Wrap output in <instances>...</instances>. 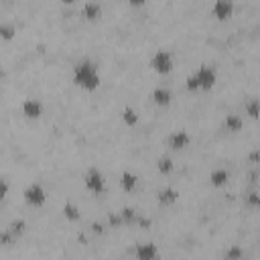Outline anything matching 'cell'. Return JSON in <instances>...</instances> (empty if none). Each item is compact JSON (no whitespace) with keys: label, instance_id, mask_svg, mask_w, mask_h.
Masks as SVG:
<instances>
[{"label":"cell","instance_id":"cell-6","mask_svg":"<svg viewBox=\"0 0 260 260\" xmlns=\"http://www.w3.org/2000/svg\"><path fill=\"white\" fill-rule=\"evenodd\" d=\"M211 14L217 20L232 18V14H234V0H215L213 2V8H211Z\"/></svg>","mask_w":260,"mask_h":260},{"label":"cell","instance_id":"cell-34","mask_svg":"<svg viewBox=\"0 0 260 260\" xmlns=\"http://www.w3.org/2000/svg\"><path fill=\"white\" fill-rule=\"evenodd\" d=\"M61 2H63V4H73L75 0H61Z\"/></svg>","mask_w":260,"mask_h":260},{"label":"cell","instance_id":"cell-31","mask_svg":"<svg viewBox=\"0 0 260 260\" xmlns=\"http://www.w3.org/2000/svg\"><path fill=\"white\" fill-rule=\"evenodd\" d=\"M6 195H8V181L6 179H2V199H6Z\"/></svg>","mask_w":260,"mask_h":260},{"label":"cell","instance_id":"cell-29","mask_svg":"<svg viewBox=\"0 0 260 260\" xmlns=\"http://www.w3.org/2000/svg\"><path fill=\"white\" fill-rule=\"evenodd\" d=\"M89 230H91V234H104V225H102L100 221H93V223L89 225Z\"/></svg>","mask_w":260,"mask_h":260},{"label":"cell","instance_id":"cell-33","mask_svg":"<svg viewBox=\"0 0 260 260\" xmlns=\"http://www.w3.org/2000/svg\"><path fill=\"white\" fill-rule=\"evenodd\" d=\"M148 0H128V4H132V6H144Z\"/></svg>","mask_w":260,"mask_h":260},{"label":"cell","instance_id":"cell-25","mask_svg":"<svg viewBox=\"0 0 260 260\" xmlns=\"http://www.w3.org/2000/svg\"><path fill=\"white\" fill-rule=\"evenodd\" d=\"M223 256H225L228 260H238V258H242V256H244V250H242V248H238V246H232Z\"/></svg>","mask_w":260,"mask_h":260},{"label":"cell","instance_id":"cell-15","mask_svg":"<svg viewBox=\"0 0 260 260\" xmlns=\"http://www.w3.org/2000/svg\"><path fill=\"white\" fill-rule=\"evenodd\" d=\"M228 181H230V173H228L225 169H217V171H213V173L209 175V183H211L213 187H223Z\"/></svg>","mask_w":260,"mask_h":260},{"label":"cell","instance_id":"cell-10","mask_svg":"<svg viewBox=\"0 0 260 260\" xmlns=\"http://www.w3.org/2000/svg\"><path fill=\"white\" fill-rule=\"evenodd\" d=\"M150 98H152V102H154L156 106H160V108H167V106L173 102V93H171V89H167V87H162V85L154 87L152 93H150Z\"/></svg>","mask_w":260,"mask_h":260},{"label":"cell","instance_id":"cell-1","mask_svg":"<svg viewBox=\"0 0 260 260\" xmlns=\"http://www.w3.org/2000/svg\"><path fill=\"white\" fill-rule=\"evenodd\" d=\"M73 83L79 85L85 91H93L100 85V73H98V65L91 59H81L73 65Z\"/></svg>","mask_w":260,"mask_h":260},{"label":"cell","instance_id":"cell-35","mask_svg":"<svg viewBox=\"0 0 260 260\" xmlns=\"http://www.w3.org/2000/svg\"><path fill=\"white\" fill-rule=\"evenodd\" d=\"M256 32H258V37H260V24H258V26H256Z\"/></svg>","mask_w":260,"mask_h":260},{"label":"cell","instance_id":"cell-8","mask_svg":"<svg viewBox=\"0 0 260 260\" xmlns=\"http://www.w3.org/2000/svg\"><path fill=\"white\" fill-rule=\"evenodd\" d=\"M22 114H24V118H28V120H39L41 114H43V104H41L39 100L28 98V100L22 102Z\"/></svg>","mask_w":260,"mask_h":260},{"label":"cell","instance_id":"cell-22","mask_svg":"<svg viewBox=\"0 0 260 260\" xmlns=\"http://www.w3.org/2000/svg\"><path fill=\"white\" fill-rule=\"evenodd\" d=\"M0 35H2V39H4V41H10V39L16 35V26H14V24H10V22H4V24L0 26Z\"/></svg>","mask_w":260,"mask_h":260},{"label":"cell","instance_id":"cell-13","mask_svg":"<svg viewBox=\"0 0 260 260\" xmlns=\"http://www.w3.org/2000/svg\"><path fill=\"white\" fill-rule=\"evenodd\" d=\"M120 187H122V191L132 193V191L138 187V177H136L134 173H130V171H124V173L120 175Z\"/></svg>","mask_w":260,"mask_h":260},{"label":"cell","instance_id":"cell-19","mask_svg":"<svg viewBox=\"0 0 260 260\" xmlns=\"http://www.w3.org/2000/svg\"><path fill=\"white\" fill-rule=\"evenodd\" d=\"M120 215L124 219V225H134L136 223V217H138V211L134 207H122L120 209Z\"/></svg>","mask_w":260,"mask_h":260},{"label":"cell","instance_id":"cell-28","mask_svg":"<svg viewBox=\"0 0 260 260\" xmlns=\"http://www.w3.org/2000/svg\"><path fill=\"white\" fill-rule=\"evenodd\" d=\"M136 225H140L142 230H148V228L152 225V219H150V217H144V215H138V217H136Z\"/></svg>","mask_w":260,"mask_h":260},{"label":"cell","instance_id":"cell-5","mask_svg":"<svg viewBox=\"0 0 260 260\" xmlns=\"http://www.w3.org/2000/svg\"><path fill=\"white\" fill-rule=\"evenodd\" d=\"M195 77H197V81H199L201 91H207V89H211V87L215 85V81H217V71H215V67L203 63V65H199V69L195 71Z\"/></svg>","mask_w":260,"mask_h":260},{"label":"cell","instance_id":"cell-12","mask_svg":"<svg viewBox=\"0 0 260 260\" xmlns=\"http://www.w3.org/2000/svg\"><path fill=\"white\" fill-rule=\"evenodd\" d=\"M177 199H179V191L173 189V187H162V189L156 193V201H158L160 205H165V207L177 203Z\"/></svg>","mask_w":260,"mask_h":260},{"label":"cell","instance_id":"cell-14","mask_svg":"<svg viewBox=\"0 0 260 260\" xmlns=\"http://www.w3.org/2000/svg\"><path fill=\"white\" fill-rule=\"evenodd\" d=\"M242 126H244V120H242L238 114H228V116L223 118V128H225L228 132H232V134H238V132L242 130Z\"/></svg>","mask_w":260,"mask_h":260},{"label":"cell","instance_id":"cell-26","mask_svg":"<svg viewBox=\"0 0 260 260\" xmlns=\"http://www.w3.org/2000/svg\"><path fill=\"white\" fill-rule=\"evenodd\" d=\"M108 223H110L112 228H120V225H124V219H122L120 211H118V213H110V215H108Z\"/></svg>","mask_w":260,"mask_h":260},{"label":"cell","instance_id":"cell-23","mask_svg":"<svg viewBox=\"0 0 260 260\" xmlns=\"http://www.w3.org/2000/svg\"><path fill=\"white\" fill-rule=\"evenodd\" d=\"M185 87L189 89V91H201V87H199V81H197V77H195V73H191L187 79H185Z\"/></svg>","mask_w":260,"mask_h":260},{"label":"cell","instance_id":"cell-20","mask_svg":"<svg viewBox=\"0 0 260 260\" xmlns=\"http://www.w3.org/2000/svg\"><path fill=\"white\" fill-rule=\"evenodd\" d=\"M244 112H246L252 120H258V118H260V102H258V100H248L246 106H244Z\"/></svg>","mask_w":260,"mask_h":260},{"label":"cell","instance_id":"cell-7","mask_svg":"<svg viewBox=\"0 0 260 260\" xmlns=\"http://www.w3.org/2000/svg\"><path fill=\"white\" fill-rule=\"evenodd\" d=\"M189 142H191V136H189V132H185V130H177V132L169 134V138H167V144H169V148H173V150H183V148L189 146Z\"/></svg>","mask_w":260,"mask_h":260},{"label":"cell","instance_id":"cell-16","mask_svg":"<svg viewBox=\"0 0 260 260\" xmlns=\"http://www.w3.org/2000/svg\"><path fill=\"white\" fill-rule=\"evenodd\" d=\"M63 215H65V219H69V221H77V219L81 217V211H79V207H77L75 203L65 201V205H63Z\"/></svg>","mask_w":260,"mask_h":260},{"label":"cell","instance_id":"cell-18","mask_svg":"<svg viewBox=\"0 0 260 260\" xmlns=\"http://www.w3.org/2000/svg\"><path fill=\"white\" fill-rule=\"evenodd\" d=\"M156 169H158V173H162V175H171L173 169H175V162H173V158H169V156H160V158L156 160Z\"/></svg>","mask_w":260,"mask_h":260},{"label":"cell","instance_id":"cell-9","mask_svg":"<svg viewBox=\"0 0 260 260\" xmlns=\"http://www.w3.org/2000/svg\"><path fill=\"white\" fill-rule=\"evenodd\" d=\"M134 256H136L138 260H152V258L158 256V250H156V246H154L152 242L136 244V248H134Z\"/></svg>","mask_w":260,"mask_h":260},{"label":"cell","instance_id":"cell-21","mask_svg":"<svg viewBox=\"0 0 260 260\" xmlns=\"http://www.w3.org/2000/svg\"><path fill=\"white\" fill-rule=\"evenodd\" d=\"M12 236H14V240L16 238H20L22 234H24V230H26V223H24V219H14V221H10V225L6 228Z\"/></svg>","mask_w":260,"mask_h":260},{"label":"cell","instance_id":"cell-4","mask_svg":"<svg viewBox=\"0 0 260 260\" xmlns=\"http://www.w3.org/2000/svg\"><path fill=\"white\" fill-rule=\"evenodd\" d=\"M22 197L24 201L30 205V207H43L45 201H47V193H45V187L41 183H30L24 191H22Z\"/></svg>","mask_w":260,"mask_h":260},{"label":"cell","instance_id":"cell-32","mask_svg":"<svg viewBox=\"0 0 260 260\" xmlns=\"http://www.w3.org/2000/svg\"><path fill=\"white\" fill-rule=\"evenodd\" d=\"M248 179H250V183H256V181H258V173H256V171H250V173H248Z\"/></svg>","mask_w":260,"mask_h":260},{"label":"cell","instance_id":"cell-30","mask_svg":"<svg viewBox=\"0 0 260 260\" xmlns=\"http://www.w3.org/2000/svg\"><path fill=\"white\" fill-rule=\"evenodd\" d=\"M248 160H250V162H254V165H256V162H260V150H252V152L248 154Z\"/></svg>","mask_w":260,"mask_h":260},{"label":"cell","instance_id":"cell-17","mask_svg":"<svg viewBox=\"0 0 260 260\" xmlns=\"http://www.w3.org/2000/svg\"><path fill=\"white\" fill-rule=\"evenodd\" d=\"M122 120H124L126 126H136V124H138V112H136L134 108L126 106V108L122 110Z\"/></svg>","mask_w":260,"mask_h":260},{"label":"cell","instance_id":"cell-2","mask_svg":"<svg viewBox=\"0 0 260 260\" xmlns=\"http://www.w3.org/2000/svg\"><path fill=\"white\" fill-rule=\"evenodd\" d=\"M83 185H85V189L91 191L93 195H102V193L106 191V179H104L102 171L95 169V167H89V169H87V173L83 175Z\"/></svg>","mask_w":260,"mask_h":260},{"label":"cell","instance_id":"cell-11","mask_svg":"<svg viewBox=\"0 0 260 260\" xmlns=\"http://www.w3.org/2000/svg\"><path fill=\"white\" fill-rule=\"evenodd\" d=\"M81 12H83V18L89 20V22L100 20V18H102V4L95 2V0H89V2L83 4V10H81Z\"/></svg>","mask_w":260,"mask_h":260},{"label":"cell","instance_id":"cell-3","mask_svg":"<svg viewBox=\"0 0 260 260\" xmlns=\"http://www.w3.org/2000/svg\"><path fill=\"white\" fill-rule=\"evenodd\" d=\"M173 53L171 51H165V49H158L152 57H150V67L158 73V75H167L173 71Z\"/></svg>","mask_w":260,"mask_h":260},{"label":"cell","instance_id":"cell-27","mask_svg":"<svg viewBox=\"0 0 260 260\" xmlns=\"http://www.w3.org/2000/svg\"><path fill=\"white\" fill-rule=\"evenodd\" d=\"M12 242H14V236H12L8 230H4V232L0 234V244H2V246H10Z\"/></svg>","mask_w":260,"mask_h":260},{"label":"cell","instance_id":"cell-24","mask_svg":"<svg viewBox=\"0 0 260 260\" xmlns=\"http://www.w3.org/2000/svg\"><path fill=\"white\" fill-rule=\"evenodd\" d=\"M246 203H248L250 207L260 209V193H258V191H250V193L246 195Z\"/></svg>","mask_w":260,"mask_h":260}]
</instances>
